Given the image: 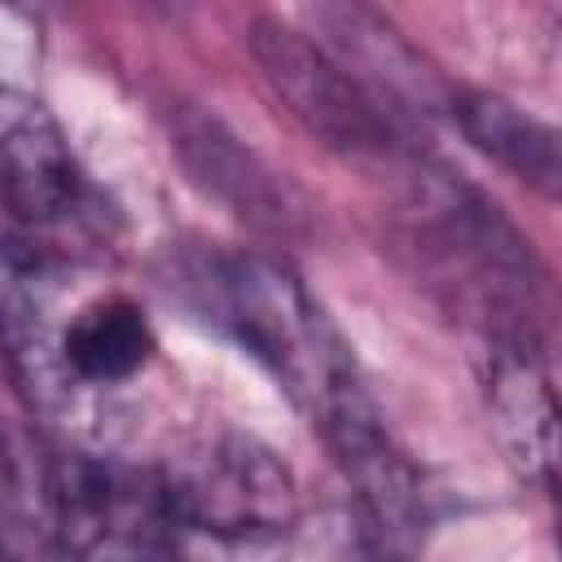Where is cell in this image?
I'll use <instances>...</instances> for the list:
<instances>
[{"mask_svg": "<svg viewBox=\"0 0 562 562\" xmlns=\"http://www.w3.org/2000/svg\"><path fill=\"white\" fill-rule=\"evenodd\" d=\"M0 364L26 408L79 452L114 457L110 448L140 422L158 334L88 250L9 241L0 259Z\"/></svg>", "mask_w": 562, "mask_h": 562, "instance_id": "obj_1", "label": "cell"}, {"mask_svg": "<svg viewBox=\"0 0 562 562\" xmlns=\"http://www.w3.org/2000/svg\"><path fill=\"white\" fill-rule=\"evenodd\" d=\"M193 285L211 321L277 378L321 439L373 413L351 342L285 259L263 250L211 255L193 268Z\"/></svg>", "mask_w": 562, "mask_h": 562, "instance_id": "obj_2", "label": "cell"}, {"mask_svg": "<svg viewBox=\"0 0 562 562\" xmlns=\"http://www.w3.org/2000/svg\"><path fill=\"white\" fill-rule=\"evenodd\" d=\"M404 176V237L422 272L487 325L496 347H536L540 272L518 228L479 189L426 158H413Z\"/></svg>", "mask_w": 562, "mask_h": 562, "instance_id": "obj_3", "label": "cell"}, {"mask_svg": "<svg viewBox=\"0 0 562 562\" xmlns=\"http://www.w3.org/2000/svg\"><path fill=\"white\" fill-rule=\"evenodd\" d=\"M158 496L176 527L215 540H272L299 518L294 470L255 435L198 430L154 465Z\"/></svg>", "mask_w": 562, "mask_h": 562, "instance_id": "obj_4", "label": "cell"}, {"mask_svg": "<svg viewBox=\"0 0 562 562\" xmlns=\"http://www.w3.org/2000/svg\"><path fill=\"white\" fill-rule=\"evenodd\" d=\"M250 53H255L259 75L272 88V97L325 149H334L342 158H356V162H386V167H400V171L413 158H422L404 119L391 105H382L307 31H294L277 18H255Z\"/></svg>", "mask_w": 562, "mask_h": 562, "instance_id": "obj_5", "label": "cell"}, {"mask_svg": "<svg viewBox=\"0 0 562 562\" xmlns=\"http://www.w3.org/2000/svg\"><path fill=\"white\" fill-rule=\"evenodd\" d=\"M48 518L61 562H184L154 470H136L123 457H57Z\"/></svg>", "mask_w": 562, "mask_h": 562, "instance_id": "obj_6", "label": "cell"}, {"mask_svg": "<svg viewBox=\"0 0 562 562\" xmlns=\"http://www.w3.org/2000/svg\"><path fill=\"white\" fill-rule=\"evenodd\" d=\"M0 215L13 246H70L92 224V184L53 110L0 83Z\"/></svg>", "mask_w": 562, "mask_h": 562, "instance_id": "obj_7", "label": "cell"}, {"mask_svg": "<svg viewBox=\"0 0 562 562\" xmlns=\"http://www.w3.org/2000/svg\"><path fill=\"white\" fill-rule=\"evenodd\" d=\"M487 408L505 457L536 483H553V386L536 347H496Z\"/></svg>", "mask_w": 562, "mask_h": 562, "instance_id": "obj_8", "label": "cell"}, {"mask_svg": "<svg viewBox=\"0 0 562 562\" xmlns=\"http://www.w3.org/2000/svg\"><path fill=\"white\" fill-rule=\"evenodd\" d=\"M448 114L465 132V140L474 149H483L487 158H496L509 176L540 189L544 198L558 193V180H562L558 132L544 119L527 114L522 105H514L496 92H470V88L452 92Z\"/></svg>", "mask_w": 562, "mask_h": 562, "instance_id": "obj_9", "label": "cell"}, {"mask_svg": "<svg viewBox=\"0 0 562 562\" xmlns=\"http://www.w3.org/2000/svg\"><path fill=\"white\" fill-rule=\"evenodd\" d=\"M176 145H180L193 180H202L215 198H224L241 220L272 224V228L290 224L294 211H290L285 184H277L272 171L250 149H241L224 127H215L206 119H193L176 132Z\"/></svg>", "mask_w": 562, "mask_h": 562, "instance_id": "obj_10", "label": "cell"}, {"mask_svg": "<svg viewBox=\"0 0 562 562\" xmlns=\"http://www.w3.org/2000/svg\"><path fill=\"white\" fill-rule=\"evenodd\" d=\"M382 562H395V558H382Z\"/></svg>", "mask_w": 562, "mask_h": 562, "instance_id": "obj_11", "label": "cell"}]
</instances>
